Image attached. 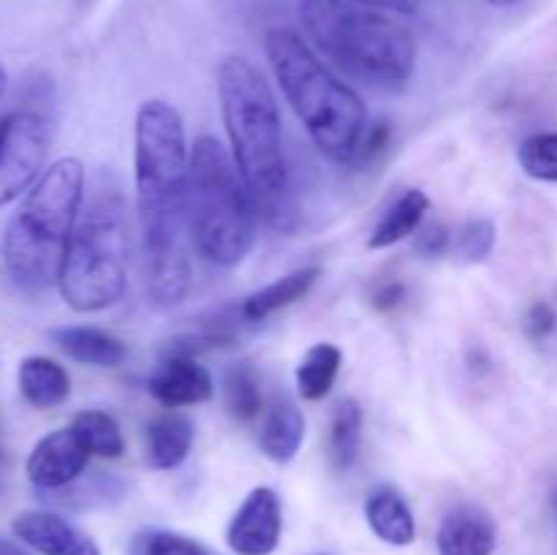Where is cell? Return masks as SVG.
<instances>
[{
	"label": "cell",
	"mask_w": 557,
	"mask_h": 555,
	"mask_svg": "<svg viewBox=\"0 0 557 555\" xmlns=\"http://www.w3.org/2000/svg\"><path fill=\"white\" fill-rule=\"evenodd\" d=\"M134 166L147 292L156 305H177L190 292L194 239L188 223L190 147L172 103L147 101L139 109Z\"/></svg>",
	"instance_id": "cell-1"
},
{
	"label": "cell",
	"mask_w": 557,
	"mask_h": 555,
	"mask_svg": "<svg viewBox=\"0 0 557 555\" xmlns=\"http://www.w3.org/2000/svg\"><path fill=\"white\" fill-rule=\"evenodd\" d=\"M49 139V120L33 109H16L0 118V207L25 194L41 174Z\"/></svg>",
	"instance_id": "cell-8"
},
{
	"label": "cell",
	"mask_w": 557,
	"mask_h": 555,
	"mask_svg": "<svg viewBox=\"0 0 557 555\" xmlns=\"http://www.w3.org/2000/svg\"><path fill=\"white\" fill-rule=\"evenodd\" d=\"M0 555H30L27 550H22L20 544L9 542V539H0Z\"/></svg>",
	"instance_id": "cell-33"
},
{
	"label": "cell",
	"mask_w": 557,
	"mask_h": 555,
	"mask_svg": "<svg viewBox=\"0 0 557 555\" xmlns=\"http://www.w3.org/2000/svg\"><path fill=\"white\" fill-rule=\"evenodd\" d=\"M495 223L487 218H473L466 226L457 232L455 237V250L462 261L468 264H479V261L487 259L495 248Z\"/></svg>",
	"instance_id": "cell-27"
},
{
	"label": "cell",
	"mask_w": 557,
	"mask_h": 555,
	"mask_svg": "<svg viewBox=\"0 0 557 555\" xmlns=\"http://www.w3.org/2000/svg\"><path fill=\"white\" fill-rule=\"evenodd\" d=\"M256 207L237 163L215 136L190 147L188 223L190 239L207 261L234 267L256 243Z\"/></svg>",
	"instance_id": "cell-7"
},
{
	"label": "cell",
	"mask_w": 557,
	"mask_h": 555,
	"mask_svg": "<svg viewBox=\"0 0 557 555\" xmlns=\"http://www.w3.org/2000/svg\"><path fill=\"white\" fill-rule=\"evenodd\" d=\"M87 460H90V449L79 439V433L74 428H63L44 435L33 446L25 471L38 490H60L82 477Z\"/></svg>",
	"instance_id": "cell-10"
},
{
	"label": "cell",
	"mask_w": 557,
	"mask_h": 555,
	"mask_svg": "<svg viewBox=\"0 0 557 555\" xmlns=\"http://www.w3.org/2000/svg\"><path fill=\"white\" fill-rule=\"evenodd\" d=\"M20 392L30 406L54 408L69 400L71 381L63 365L49 357H27L20 365Z\"/></svg>",
	"instance_id": "cell-19"
},
{
	"label": "cell",
	"mask_w": 557,
	"mask_h": 555,
	"mask_svg": "<svg viewBox=\"0 0 557 555\" xmlns=\"http://www.w3.org/2000/svg\"><path fill=\"white\" fill-rule=\"evenodd\" d=\"M341 348L332 346V343H315V346H310L297 368V390L302 395V400L313 403L330 395L337 373H341Z\"/></svg>",
	"instance_id": "cell-21"
},
{
	"label": "cell",
	"mask_w": 557,
	"mask_h": 555,
	"mask_svg": "<svg viewBox=\"0 0 557 555\" xmlns=\"http://www.w3.org/2000/svg\"><path fill=\"white\" fill-rule=\"evenodd\" d=\"M85 201V166L63 158L41 174L5 229L3 256L11 283L41 294L60 281L65 250Z\"/></svg>",
	"instance_id": "cell-5"
},
{
	"label": "cell",
	"mask_w": 557,
	"mask_h": 555,
	"mask_svg": "<svg viewBox=\"0 0 557 555\" xmlns=\"http://www.w3.org/2000/svg\"><path fill=\"white\" fill-rule=\"evenodd\" d=\"M264 49L283 96L321 156L335 163H354L368 131V112L359 92L332 74L294 30H270Z\"/></svg>",
	"instance_id": "cell-4"
},
{
	"label": "cell",
	"mask_w": 557,
	"mask_h": 555,
	"mask_svg": "<svg viewBox=\"0 0 557 555\" xmlns=\"http://www.w3.org/2000/svg\"><path fill=\"white\" fill-rule=\"evenodd\" d=\"M3 90H5V71L3 65H0V96H3Z\"/></svg>",
	"instance_id": "cell-35"
},
{
	"label": "cell",
	"mask_w": 557,
	"mask_h": 555,
	"mask_svg": "<svg viewBox=\"0 0 557 555\" xmlns=\"http://www.w3.org/2000/svg\"><path fill=\"white\" fill-rule=\"evenodd\" d=\"M71 428L79 433L85 441L90 455L107 457V460H117L125 452V439L120 433V424L112 414L107 411H82L76 414Z\"/></svg>",
	"instance_id": "cell-23"
},
{
	"label": "cell",
	"mask_w": 557,
	"mask_h": 555,
	"mask_svg": "<svg viewBox=\"0 0 557 555\" xmlns=\"http://www.w3.org/2000/svg\"><path fill=\"white\" fill-rule=\"evenodd\" d=\"M357 3L373 5L381 11H395V14H417L422 0H357Z\"/></svg>",
	"instance_id": "cell-32"
},
{
	"label": "cell",
	"mask_w": 557,
	"mask_h": 555,
	"mask_svg": "<svg viewBox=\"0 0 557 555\" xmlns=\"http://www.w3.org/2000/svg\"><path fill=\"white\" fill-rule=\"evenodd\" d=\"M147 390L161 406L183 408L199 406L212 397V379L205 365L196 362L194 357H180L169 354L156 370H152Z\"/></svg>",
	"instance_id": "cell-12"
},
{
	"label": "cell",
	"mask_w": 557,
	"mask_h": 555,
	"mask_svg": "<svg viewBox=\"0 0 557 555\" xmlns=\"http://www.w3.org/2000/svg\"><path fill=\"white\" fill-rule=\"evenodd\" d=\"M490 5H498V9H506V5H515L517 0H487Z\"/></svg>",
	"instance_id": "cell-34"
},
{
	"label": "cell",
	"mask_w": 557,
	"mask_h": 555,
	"mask_svg": "<svg viewBox=\"0 0 557 555\" xmlns=\"http://www.w3.org/2000/svg\"><path fill=\"white\" fill-rule=\"evenodd\" d=\"M226 408L237 422H250L261 414V381L253 365H234L226 373Z\"/></svg>",
	"instance_id": "cell-24"
},
{
	"label": "cell",
	"mask_w": 557,
	"mask_h": 555,
	"mask_svg": "<svg viewBox=\"0 0 557 555\" xmlns=\"http://www.w3.org/2000/svg\"><path fill=\"white\" fill-rule=\"evenodd\" d=\"M52 341L74 362L92 365V368H117L128 357L125 343L98 326H60L52 332Z\"/></svg>",
	"instance_id": "cell-15"
},
{
	"label": "cell",
	"mask_w": 557,
	"mask_h": 555,
	"mask_svg": "<svg viewBox=\"0 0 557 555\" xmlns=\"http://www.w3.org/2000/svg\"><path fill=\"white\" fill-rule=\"evenodd\" d=\"M495 542L498 528L482 506H455L438 528V555H493Z\"/></svg>",
	"instance_id": "cell-13"
},
{
	"label": "cell",
	"mask_w": 557,
	"mask_h": 555,
	"mask_svg": "<svg viewBox=\"0 0 557 555\" xmlns=\"http://www.w3.org/2000/svg\"><path fill=\"white\" fill-rule=\"evenodd\" d=\"M283 509L272 488H253L228 522V547L237 555H272L281 544Z\"/></svg>",
	"instance_id": "cell-9"
},
{
	"label": "cell",
	"mask_w": 557,
	"mask_h": 555,
	"mask_svg": "<svg viewBox=\"0 0 557 555\" xmlns=\"http://www.w3.org/2000/svg\"><path fill=\"white\" fill-rule=\"evenodd\" d=\"M218 98L232 158L253 196L259 212L277 229H286L288 163L283 150V123L275 92L250 60L228 54L218 65Z\"/></svg>",
	"instance_id": "cell-2"
},
{
	"label": "cell",
	"mask_w": 557,
	"mask_h": 555,
	"mask_svg": "<svg viewBox=\"0 0 557 555\" xmlns=\"http://www.w3.org/2000/svg\"><path fill=\"white\" fill-rule=\"evenodd\" d=\"M362 446V408L357 400L346 397L332 411L330 428V462L337 471H348L357 462Z\"/></svg>",
	"instance_id": "cell-22"
},
{
	"label": "cell",
	"mask_w": 557,
	"mask_h": 555,
	"mask_svg": "<svg viewBox=\"0 0 557 555\" xmlns=\"http://www.w3.org/2000/svg\"><path fill=\"white\" fill-rule=\"evenodd\" d=\"M522 324H525L528 337H533V341H544V337L555 330V310L549 308L547 303L539 299V303H533L531 308H528L525 321H522Z\"/></svg>",
	"instance_id": "cell-29"
},
{
	"label": "cell",
	"mask_w": 557,
	"mask_h": 555,
	"mask_svg": "<svg viewBox=\"0 0 557 555\" xmlns=\"http://www.w3.org/2000/svg\"><path fill=\"white\" fill-rule=\"evenodd\" d=\"M522 172L542 183H557V131L528 136L517 150Z\"/></svg>",
	"instance_id": "cell-26"
},
{
	"label": "cell",
	"mask_w": 557,
	"mask_h": 555,
	"mask_svg": "<svg viewBox=\"0 0 557 555\" xmlns=\"http://www.w3.org/2000/svg\"><path fill=\"white\" fill-rule=\"evenodd\" d=\"M449 248H451V234L449 229L441 226V223H433V226H428L417 237V250L422 256H441Z\"/></svg>",
	"instance_id": "cell-30"
},
{
	"label": "cell",
	"mask_w": 557,
	"mask_h": 555,
	"mask_svg": "<svg viewBox=\"0 0 557 555\" xmlns=\"http://www.w3.org/2000/svg\"><path fill=\"white\" fill-rule=\"evenodd\" d=\"M305 36L337 71L370 87H400L413 76V36L373 5L357 0H299Z\"/></svg>",
	"instance_id": "cell-3"
},
{
	"label": "cell",
	"mask_w": 557,
	"mask_h": 555,
	"mask_svg": "<svg viewBox=\"0 0 557 555\" xmlns=\"http://www.w3.org/2000/svg\"><path fill=\"white\" fill-rule=\"evenodd\" d=\"M11 528L14 536L38 555H101L98 544L85 531L54 511H22Z\"/></svg>",
	"instance_id": "cell-11"
},
{
	"label": "cell",
	"mask_w": 557,
	"mask_h": 555,
	"mask_svg": "<svg viewBox=\"0 0 557 555\" xmlns=\"http://www.w3.org/2000/svg\"><path fill=\"white\" fill-rule=\"evenodd\" d=\"M406 299V286L400 281H389V283H381L379 288L373 292V305L379 310H392Z\"/></svg>",
	"instance_id": "cell-31"
},
{
	"label": "cell",
	"mask_w": 557,
	"mask_h": 555,
	"mask_svg": "<svg viewBox=\"0 0 557 555\" xmlns=\"http://www.w3.org/2000/svg\"><path fill=\"white\" fill-rule=\"evenodd\" d=\"M389 136H392V128L389 123H375V125H368V131H364L362 136V145H359L357 156H354V163H370L373 158H379L381 152L389 147Z\"/></svg>",
	"instance_id": "cell-28"
},
{
	"label": "cell",
	"mask_w": 557,
	"mask_h": 555,
	"mask_svg": "<svg viewBox=\"0 0 557 555\" xmlns=\"http://www.w3.org/2000/svg\"><path fill=\"white\" fill-rule=\"evenodd\" d=\"M428 210H430L428 194L419 188H406L389 207H386L384 215L379 218L375 229L370 232L368 245L373 250H381V248H389V245H397L400 239L411 237V234L422 226Z\"/></svg>",
	"instance_id": "cell-18"
},
{
	"label": "cell",
	"mask_w": 557,
	"mask_h": 555,
	"mask_svg": "<svg viewBox=\"0 0 557 555\" xmlns=\"http://www.w3.org/2000/svg\"><path fill=\"white\" fill-rule=\"evenodd\" d=\"M128 278V205L117 180L101 177L76 218L58 288L76 313H98L123 297Z\"/></svg>",
	"instance_id": "cell-6"
},
{
	"label": "cell",
	"mask_w": 557,
	"mask_h": 555,
	"mask_svg": "<svg viewBox=\"0 0 557 555\" xmlns=\"http://www.w3.org/2000/svg\"><path fill=\"white\" fill-rule=\"evenodd\" d=\"M364 517L381 542L392 547H408L417 539V520H413L411 506L406 504L397 490L379 488L364 501Z\"/></svg>",
	"instance_id": "cell-16"
},
{
	"label": "cell",
	"mask_w": 557,
	"mask_h": 555,
	"mask_svg": "<svg viewBox=\"0 0 557 555\" xmlns=\"http://www.w3.org/2000/svg\"><path fill=\"white\" fill-rule=\"evenodd\" d=\"M305 441V417L292 403H275L259 430V446L270 460L288 462Z\"/></svg>",
	"instance_id": "cell-20"
},
{
	"label": "cell",
	"mask_w": 557,
	"mask_h": 555,
	"mask_svg": "<svg viewBox=\"0 0 557 555\" xmlns=\"http://www.w3.org/2000/svg\"><path fill=\"white\" fill-rule=\"evenodd\" d=\"M128 555H215L196 539L183 533L163 531V528H147L139 531L128 544Z\"/></svg>",
	"instance_id": "cell-25"
},
{
	"label": "cell",
	"mask_w": 557,
	"mask_h": 555,
	"mask_svg": "<svg viewBox=\"0 0 557 555\" xmlns=\"http://www.w3.org/2000/svg\"><path fill=\"white\" fill-rule=\"evenodd\" d=\"M319 278H321L319 267H302V270L288 272V275L277 278L275 283H270V286L259 288V292H253L250 297H245L243 305H239V310H243L248 324H259V321L270 319V316L277 313V310L288 308V305H294L297 299L308 297V292L315 286Z\"/></svg>",
	"instance_id": "cell-17"
},
{
	"label": "cell",
	"mask_w": 557,
	"mask_h": 555,
	"mask_svg": "<svg viewBox=\"0 0 557 555\" xmlns=\"http://www.w3.org/2000/svg\"><path fill=\"white\" fill-rule=\"evenodd\" d=\"M194 422L185 414L166 411L147 424L145 460L156 471H172L188 457L194 446Z\"/></svg>",
	"instance_id": "cell-14"
}]
</instances>
